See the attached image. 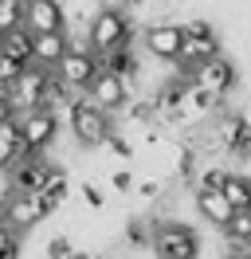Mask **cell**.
Listing matches in <instances>:
<instances>
[{"mask_svg": "<svg viewBox=\"0 0 251 259\" xmlns=\"http://www.w3.org/2000/svg\"><path fill=\"white\" fill-rule=\"evenodd\" d=\"M91 51L94 55H110V51H130V39H134V24L126 20V12L118 8H102V12H94L91 28Z\"/></svg>", "mask_w": 251, "mask_h": 259, "instance_id": "6da1fadb", "label": "cell"}, {"mask_svg": "<svg viewBox=\"0 0 251 259\" xmlns=\"http://www.w3.org/2000/svg\"><path fill=\"white\" fill-rule=\"evenodd\" d=\"M67 110H71V134H75V142H82V146H106L114 138L110 114L98 110L91 98H75Z\"/></svg>", "mask_w": 251, "mask_h": 259, "instance_id": "7a4b0ae2", "label": "cell"}, {"mask_svg": "<svg viewBox=\"0 0 251 259\" xmlns=\"http://www.w3.org/2000/svg\"><path fill=\"white\" fill-rule=\"evenodd\" d=\"M153 255L157 259H196L200 255V240L188 224H177V220H161L153 224Z\"/></svg>", "mask_w": 251, "mask_h": 259, "instance_id": "3957f363", "label": "cell"}, {"mask_svg": "<svg viewBox=\"0 0 251 259\" xmlns=\"http://www.w3.org/2000/svg\"><path fill=\"white\" fill-rule=\"evenodd\" d=\"M220 55V39L212 32V24H204V20H192L185 24V44H181V55H177V63L181 67H200L208 59H216Z\"/></svg>", "mask_w": 251, "mask_h": 259, "instance_id": "277c9868", "label": "cell"}, {"mask_svg": "<svg viewBox=\"0 0 251 259\" xmlns=\"http://www.w3.org/2000/svg\"><path fill=\"white\" fill-rule=\"evenodd\" d=\"M188 82L196 87V91H204L208 98H224L228 91L235 87V63L232 59H224V55H216V59H208V63L192 67L188 71Z\"/></svg>", "mask_w": 251, "mask_h": 259, "instance_id": "5b68a950", "label": "cell"}, {"mask_svg": "<svg viewBox=\"0 0 251 259\" xmlns=\"http://www.w3.org/2000/svg\"><path fill=\"white\" fill-rule=\"evenodd\" d=\"M47 79H51V71H44V67L31 63L20 79L12 82V95H8V102H12V110L24 118V114L39 110V102H44V91H47Z\"/></svg>", "mask_w": 251, "mask_h": 259, "instance_id": "8992f818", "label": "cell"}, {"mask_svg": "<svg viewBox=\"0 0 251 259\" xmlns=\"http://www.w3.org/2000/svg\"><path fill=\"white\" fill-rule=\"evenodd\" d=\"M47 216V204L39 193H16L8 196V204H4V224L12 228V232H28V228H35L39 220Z\"/></svg>", "mask_w": 251, "mask_h": 259, "instance_id": "52a82bcc", "label": "cell"}, {"mask_svg": "<svg viewBox=\"0 0 251 259\" xmlns=\"http://www.w3.org/2000/svg\"><path fill=\"white\" fill-rule=\"evenodd\" d=\"M55 75L67 82V91H91V82L98 79V55H94V51L71 48L67 59L55 67Z\"/></svg>", "mask_w": 251, "mask_h": 259, "instance_id": "ba28073f", "label": "cell"}, {"mask_svg": "<svg viewBox=\"0 0 251 259\" xmlns=\"http://www.w3.org/2000/svg\"><path fill=\"white\" fill-rule=\"evenodd\" d=\"M130 95H134V87L126 79H118V75H110V71H98V79L91 82V91H87V98H91L98 110H126V102H130Z\"/></svg>", "mask_w": 251, "mask_h": 259, "instance_id": "9c48e42d", "label": "cell"}, {"mask_svg": "<svg viewBox=\"0 0 251 259\" xmlns=\"http://www.w3.org/2000/svg\"><path fill=\"white\" fill-rule=\"evenodd\" d=\"M181 44H185V24H173V20H161L145 32V48L153 59H165V63H177L181 55Z\"/></svg>", "mask_w": 251, "mask_h": 259, "instance_id": "30bf717a", "label": "cell"}, {"mask_svg": "<svg viewBox=\"0 0 251 259\" xmlns=\"http://www.w3.org/2000/svg\"><path fill=\"white\" fill-rule=\"evenodd\" d=\"M67 24V12H63L59 0H28L24 8V28L31 35H44V32H63Z\"/></svg>", "mask_w": 251, "mask_h": 259, "instance_id": "8fae6325", "label": "cell"}, {"mask_svg": "<svg viewBox=\"0 0 251 259\" xmlns=\"http://www.w3.org/2000/svg\"><path fill=\"white\" fill-rule=\"evenodd\" d=\"M55 130H59V118L51 110H31L20 118V134H24V146L31 149V153H39V149H47L51 142H55Z\"/></svg>", "mask_w": 251, "mask_h": 259, "instance_id": "7c38bea8", "label": "cell"}, {"mask_svg": "<svg viewBox=\"0 0 251 259\" xmlns=\"http://www.w3.org/2000/svg\"><path fill=\"white\" fill-rule=\"evenodd\" d=\"M35 153H31L28 146H24V134H20V122H0V169H8V173H16L24 161H31Z\"/></svg>", "mask_w": 251, "mask_h": 259, "instance_id": "4fadbf2b", "label": "cell"}, {"mask_svg": "<svg viewBox=\"0 0 251 259\" xmlns=\"http://www.w3.org/2000/svg\"><path fill=\"white\" fill-rule=\"evenodd\" d=\"M67 51H71L67 32H44V35L31 39V63L44 67V71H55V67L67 59Z\"/></svg>", "mask_w": 251, "mask_h": 259, "instance_id": "5bb4252c", "label": "cell"}, {"mask_svg": "<svg viewBox=\"0 0 251 259\" xmlns=\"http://www.w3.org/2000/svg\"><path fill=\"white\" fill-rule=\"evenodd\" d=\"M51 169H55V165H47L44 157L35 153L31 161H24L12 173V189H16V193H39V189L47 185V177H51Z\"/></svg>", "mask_w": 251, "mask_h": 259, "instance_id": "9a60e30c", "label": "cell"}, {"mask_svg": "<svg viewBox=\"0 0 251 259\" xmlns=\"http://www.w3.org/2000/svg\"><path fill=\"white\" fill-rule=\"evenodd\" d=\"M196 208H200V216L208 224H216V228H228V220L235 216V208L228 204L224 193H204V189H196Z\"/></svg>", "mask_w": 251, "mask_h": 259, "instance_id": "2e32d148", "label": "cell"}, {"mask_svg": "<svg viewBox=\"0 0 251 259\" xmlns=\"http://www.w3.org/2000/svg\"><path fill=\"white\" fill-rule=\"evenodd\" d=\"M31 39H35V35H31L28 28H16V32L0 35V55H12L20 63H31Z\"/></svg>", "mask_w": 251, "mask_h": 259, "instance_id": "e0dca14e", "label": "cell"}, {"mask_svg": "<svg viewBox=\"0 0 251 259\" xmlns=\"http://www.w3.org/2000/svg\"><path fill=\"white\" fill-rule=\"evenodd\" d=\"M224 236H228L232 247H243V251H247L251 247V216L247 212H235L232 220H228V228H224Z\"/></svg>", "mask_w": 251, "mask_h": 259, "instance_id": "ac0fdd59", "label": "cell"}, {"mask_svg": "<svg viewBox=\"0 0 251 259\" xmlns=\"http://www.w3.org/2000/svg\"><path fill=\"white\" fill-rule=\"evenodd\" d=\"M39 196H44L47 212H55L63 204V196H67V177H63V169H51V177H47V185L39 189Z\"/></svg>", "mask_w": 251, "mask_h": 259, "instance_id": "d6986e66", "label": "cell"}, {"mask_svg": "<svg viewBox=\"0 0 251 259\" xmlns=\"http://www.w3.org/2000/svg\"><path fill=\"white\" fill-rule=\"evenodd\" d=\"M224 196H228V204H232L235 212H243V208H247V200H251V177L232 173V181L224 185Z\"/></svg>", "mask_w": 251, "mask_h": 259, "instance_id": "ffe728a7", "label": "cell"}, {"mask_svg": "<svg viewBox=\"0 0 251 259\" xmlns=\"http://www.w3.org/2000/svg\"><path fill=\"white\" fill-rule=\"evenodd\" d=\"M24 0H0V35L16 32V28H24Z\"/></svg>", "mask_w": 251, "mask_h": 259, "instance_id": "44dd1931", "label": "cell"}, {"mask_svg": "<svg viewBox=\"0 0 251 259\" xmlns=\"http://www.w3.org/2000/svg\"><path fill=\"white\" fill-rule=\"evenodd\" d=\"M232 181V173L228 169H204L200 177H196V185H200L204 193H224V185Z\"/></svg>", "mask_w": 251, "mask_h": 259, "instance_id": "7402d4cb", "label": "cell"}, {"mask_svg": "<svg viewBox=\"0 0 251 259\" xmlns=\"http://www.w3.org/2000/svg\"><path fill=\"white\" fill-rule=\"evenodd\" d=\"M28 67L31 63H20V59H12V55H0V79H4V82H16Z\"/></svg>", "mask_w": 251, "mask_h": 259, "instance_id": "603a6c76", "label": "cell"}, {"mask_svg": "<svg viewBox=\"0 0 251 259\" xmlns=\"http://www.w3.org/2000/svg\"><path fill=\"white\" fill-rule=\"evenodd\" d=\"M0 259H20V243L8 224H0Z\"/></svg>", "mask_w": 251, "mask_h": 259, "instance_id": "cb8c5ba5", "label": "cell"}, {"mask_svg": "<svg viewBox=\"0 0 251 259\" xmlns=\"http://www.w3.org/2000/svg\"><path fill=\"white\" fill-rule=\"evenodd\" d=\"M75 251V243L67 240V236H55V240H47V259H71Z\"/></svg>", "mask_w": 251, "mask_h": 259, "instance_id": "d4e9b609", "label": "cell"}, {"mask_svg": "<svg viewBox=\"0 0 251 259\" xmlns=\"http://www.w3.org/2000/svg\"><path fill=\"white\" fill-rule=\"evenodd\" d=\"M106 146L114 149V157H134V146H130V142H126L122 134H114V138H110Z\"/></svg>", "mask_w": 251, "mask_h": 259, "instance_id": "484cf974", "label": "cell"}, {"mask_svg": "<svg viewBox=\"0 0 251 259\" xmlns=\"http://www.w3.org/2000/svg\"><path fill=\"white\" fill-rule=\"evenodd\" d=\"M110 189H114V193H130V189H134V177H130L126 169H118V173L110 177Z\"/></svg>", "mask_w": 251, "mask_h": 259, "instance_id": "4316f807", "label": "cell"}, {"mask_svg": "<svg viewBox=\"0 0 251 259\" xmlns=\"http://www.w3.org/2000/svg\"><path fill=\"white\" fill-rule=\"evenodd\" d=\"M82 196H87V204H91V208H102V193H98L94 185H82Z\"/></svg>", "mask_w": 251, "mask_h": 259, "instance_id": "83f0119b", "label": "cell"}, {"mask_svg": "<svg viewBox=\"0 0 251 259\" xmlns=\"http://www.w3.org/2000/svg\"><path fill=\"white\" fill-rule=\"evenodd\" d=\"M161 193V181H145V185H141V196H157Z\"/></svg>", "mask_w": 251, "mask_h": 259, "instance_id": "f1b7e54d", "label": "cell"}, {"mask_svg": "<svg viewBox=\"0 0 251 259\" xmlns=\"http://www.w3.org/2000/svg\"><path fill=\"white\" fill-rule=\"evenodd\" d=\"M122 4H145V0H122Z\"/></svg>", "mask_w": 251, "mask_h": 259, "instance_id": "f546056e", "label": "cell"}, {"mask_svg": "<svg viewBox=\"0 0 251 259\" xmlns=\"http://www.w3.org/2000/svg\"><path fill=\"white\" fill-rule=\"evenodd\" d=\"M0 224H4V204H0Z\"/></svg>", "mask_w": 251, "mask_h": 259, "instance_id": "4dcf8cb0", "label": "cell"}, {"mask_svg": "<svg viewBox=\"0 0 251 259\" xmlns=\"http://www.w3.org/2000/svg\"><path fill=\"white\" fill-rule=\"evenodd\" d=\"M243 212H247V216H251V200H247V208H243Z\"/></svg>", "mask_w": 251, "mask_h": 259, "instance_id": "1f68e13d", "label": "cell"}, {"mask_svg": "<svg viewBox=\"0 0 251 259\" xmlns=\"http://www.w3.org/2000/svg\"><path fill=\"white\" fill-rule=\"evenodd\" d=\"M247 259H251V247H247Z\"/></svg>", "mask_w": 251, "mask_h": 259, "instance_id": "d6a6232c", "label": "cell"}]
</instances>
